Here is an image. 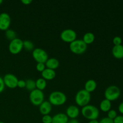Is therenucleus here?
Masks as SVG:
<instances>
[{"mask_svg": "<svg viewBox=\"0 0 123 123\" xmlns=\"http://www.w3.org/2000/svg\"><path fill=\"white\" fill-rule=\"evenodd\" d=\"M5 84L4 82L3 78L0 76V93L2 92L5 89Z\"/></svg>", "mask_w": 123, "mask_h": 123, "instance_id": "obj_32", "label": "nucleus"}, {"mask_svg": "<svg viewBox=\"0 0 123 123\" xmlns=\"http://www.w3.org/2000/svg\"><path fill=\"white\" fill-rule=\"evenodd\" d=\"M42 121L43 123H52V117L49 115H43L42 118Z\"/></svg>", "mask_w": 123, "mask_h": 123, "instance_id": "obj_26", "label": "nucleus"}, {"mask_svg": "<svg viewBox=\"0 0 123 123\" xmlns=\"http://www.w3.org/2000/svg\"><path fill=\"white\" fill-rule=\"evenodd\" d=\"M114 123H123V115H117L114 120Z\"/></svg>", "mask_w": 123, "mask_h": 123, "instance_id": "obj_31", "label": "nucleus"}, {"mask_svg": "<svg viewBox=\"0 0 123 123\" xmlns=\"http://www.w3.org/2000/svg\"><path fill=\"white\" fill-rule=\"evenodd\" d=\"M112 103L111 102L105 98L100 102V109L103 112H108L111 109Z\"/></svg>", "mask_w": 123, "mask_h": 123, "instance_id": "obj_19", "label": "nucleus"}, {"mask_svg": "<svg viewBox=\"0 0 123 123\" xmlns=\"http://www.w3.org/2000/svg\"><path fill=\"white\" fill-rule=\"evenodd\" d=\"M23 48V41L18 38H16L15 39L10 41L8 45L9 52L13 55H17L19 54Z\"/></svg>", "mask_w": 123, "mask_h": 123, "instance_id": "obj_8", "label": "nucleus"}, {"mask_svg": "<svg viewBox=\"0 0 123 123\" xmlns=\"http://www.w3.org/2000/svg\"><path fill=\"white\" fill-rule=\"evenodd\" d=\"M23 46L25 50H28V51L33 50L34 48V45L33 43L30 40L23 41Z\"/></svg>", "mask_w": 123, "mask_h": 123, "instance_id": "obj_24", "label": "nucleus"}, {"mask_svg": "<svg viewBox=\"0 0 123 123\" xmlns=\"http://www.w3.org/2000/svg\"><path fill=\"white\" fill-rule=\"evenodd\" d=\"M0 123H5L2 122V121H0Z\"/></svg>", "mask_w": 123, "mask_h": 123, "instance_id": "obj_38", "label": "nucleus"}, {"mask_svg": "<svg viewBox=\"0 0 123 123\" xmlns=\"http://www.w3.org/2000/svg\"><path fill=\"white\" fill-rule=\"evenodd\" d=\"M36 89L43 91L47 86L46 80L42 78H38L36 80Z\"/></svg>", "mask_w": 123, "mask_h": 123, "instance_id": "obj_21", "label": "nucleus"}, {"mask_svg": "<svg viewBox=\"0 0 123 123\" xmlns=\"http://www.w3.org/2000/svg\"><path fill=\"white\" fill-rule=\"evenodd\" d=\"M59 65H60V62L55 58H48L46 62H45V66L46 68H50V69L54 70H55L59 67Z\"/></svg>", "mask_w": 123, "mask_h": 123, "instance_id": "obj_18", "label": "nucleus"}, {"mask_svg": "<svg viewBox=\"0 0 123 123\" xmlns=\"http://www.w3.org/2000/svg\"><path fill=\"white\" fill-rule=\"evenodd\" d=\"M118 111L121 114L123 115V102H121L118 106Z\"/></svg>", "mask_w": 123, "mask_h": 123, "instance_id": "obj_33", "label": "nucleus"}, {"mask_svg": "<svg viewBox=\"0 0 123 123\" xmlns=\"http://www.w3.org/2000/svg\"><path fill=\"white\" fill-rule=\"evenodd\" d=\"M81 114L84 118L91 121L97 120L99 117L100 112L96 106L92 105H88L82 107Z\"/></svg>", "mask_w": 123, "mask_h": 123, "instance_id": "obj_1", "label": "nucleus"}, {"mask_svg": "<svg viewBox=\"0 0 123 123\" xmlns=\"http://www.w3.org/2000/svg\"><path fill=\"white\" fill-rule=\"evenodd\" d=\"M25 86H26V82H25V80H22V79L18 80L17 87H19L20 88H25Z\"/></svg>", "mask_w": 123, "mask_h": 123, "instance_id": "obj_29", "label": "nucleus"}, {"mask_svg": "<svg viewBox=\"0 0 123 123\" xmlns=\"http://www.w3.org/2000/svg\"><path fill=\"white\" fill-rule=\"evenodd\" d=\"M112 42L114 43V46L121 45V43H122V38L119 37V36H115L113 38Z\"/></svg>", "mask_w": 123, "mask_h": 123, "instance_id": "obj_27", "label": "nucleus"}, {"mask_svg": "<svg viewBox=\"0 0 123 123\" xmlns=\"http://www.w3.org/2000/svg\"><path fill=\"white\" fill-rule=\"evenodd\" d=\"M121 94L120 89L116 85H111L106 89L105 91V97L106 99L111 101L116 100L120 97Z\"/></svg>", "mask_w": 123, "mask_h": 123, "instance_id": "obj_5", "label": "nucleus"}, {"mask_svg": "<svg viewBox=\"0 0 123 123\" xmlns=\"http://www.w3.org/2000/svg\"><path fill=\"white\" fill-rule=\"evenodd\" d=\"M32 55L37 63H44L48 60V55L46 52L42 48H36L32 50Z\"/></svg>", "mask_w": 123, "mask_h": 123, "instance_id": "obj_7", "label": "nucleus"}, {"mask_svg": "<svg viewBox=\"0 0 123 123\" xmlns=\"http://www.w3.org/2000/svg\"><path fill=\"white\" fill-rule=\"evenodd\" d=\"M42 78L46 80H50L54 79L56 76V72L54 70L46 68L44 71L42 72Z\"/></svg>", "mask_w": 123, "mask_h": 123, "instance_id": "obj_15", "label": "nucleus"}, {"mask_svg": "<svg viewBox=\"0 0 123 123\" xmlns=\"http://www.w3.org/2000/svg\"><path fill=\"white\" fill-rule=\"evenodd\" d=\"M5 35H6V38L10 41L13 40L17 38L16 32L14 31H13V30H11V29H8L7 31H6Z\"/></svg>", "mask_w": 123, "mask_h": 123, "instance_id": "obj_23", "label": "nucleus"}, {"mask_svg": "<svg viewBox=\"0 0 123 123\" xmlns=\"http://www.w3.org/2000/svg\"><path fill=\"white\" fill-rule=\"evenodd\" d=\"M70 50L72 53L76 55H80L85 52L87 49V45L82 40H78L73 41L69 45Z\"/></svg>", "mask_w": 123, "mask_h": 123, "instance_id": "obj_4", "label": "nucleus"}, {"mask_svg": "<svg viewBox=\"0 0 123 123\" xmlns=\"http://www.w3.org/2000/svg\"><path fill=\"white\" fill-rule=\"evenodd\" d=\"M67 123H79V122L76 119H71L70 120H68V122Z\"/></svg>", "mask_w": 123, "mask_h": 123, "instance_id": "obj_35", "label": "nucleus"}, {"mask_svg": "<svg viewBox=\"0 0 123 123\" xmlns=\"http://www.w3.org/2000/svg\"><path fill=\"white\" fill-rule=\"evenodd\" d=\"M82 40L84 43L88 45V44H91L94 42L95 40V36L92 32H88L85 33L83 36Z\"/></svg>", "mask_w": 123, "mask_h": 123, "instance_id": "obj_20", "label": "nucleus"}, {"mask_svg": "<svg viewBox=\"0 0 123 123\" xmlns=\"http://www.w3.org/2000/svg\"><path fill=\"white\" fill-rule=\"evenodd\" d=\"M66 101H67V96L61 91H53L49 95V102L52 105L59 106L64 104Z\"/></svg>", "mask_w": 123, "mask_h": 123, "instance_id": "obj_2", "label": "nucleus"}, {"mask_svg": "<svg viewBox=\"0 0 123 123\" xmlns=\"http://www.w3.org/2000/svg\"><path fill=\"white\" fill-rule=\"evenodd\" d=\"M60 38L63 42L71 43L76 40L77 34L72 29H66L61 32Z\"/></svg>", "mask_w": 123, "mask_h": 123, "instance_id": "obj_9", "label": "nucleus"}, {"mask_svg": "<svg viewBox=\"0 0 123 123\" xmlns=\"http://www.w3.org/2000/svg\"><path fill=\"white\" fill-rule=\"evenodd\" d=\"M88 123H99V121H97V120H91V121H89Z\"/></svg>", "mask_w": 123, "mask_h": 123, "instance_id": "obj_36", "label": "nucleus"}, {"mask_svg": "<svg viewBox=\"0 0 123 123\" xmlns=\"http://www.w3.org/2000/svg\"><path fill=\"white\" fill-rule=\"evenodd\" d=\"M44 100V94L42 91L37 89L32 90L30 94V100L34 106H40Z\"/></svg>", "mask_w": 123, "mask_h": 123, "instance_id": "obj_6", "label": "nucleus"}, {"mask_svg": "<svg viewBox=\"0 0 123 123\" xmlns=\"http://www.w3.org/2000/svg\"><path fill=\"white\" fill-rule=\"evenodd\" d=\"M80 111L78 106L75 105H70L66 109V115L68 117V118L76 119L79 116Z\"/></svg>", "mask_w": 123, "mask_h": 123, "instance_id": "obj_12", "label": "nucleus"}, {"mask_svg": "<svg viewBox=\"0 0 123 123\" xmlns=\"http://www.w3.org/2000/svg\"><path fill=\"white\" fill-rule=\"evenodd\" d=\"M74 99L77 105L80 107H84L89 105L91 100V94L84 89L80 90L76 94Z\"/></svg>", "mask_w": 123, "mask_h": 123, "instance_id": "obj_3", "label": "nucleus"}, {"mask_svg": "<svg viewBox=\"0 0 123 123\" xmlns=\"http://www.w3.org/2000/svg\"><path fill=\"white\" fill-rule=\"evenodd\" d=\"M3 80L5 86L8 87V88L14 89L18 86V82L19 80L15 75L11 73H8L4 76Z\"/></svg>", "mask_w": 123, "mask_h": 123, "instance_id": "obj_10", "label": "nucleus"}, {"mask_svg": "<svg viewBox=\"0 0 123 123\" xmlns=\"http://www.w3.org/2000/svg\"><path fill=\"white\" fill-rule=\"evenodd\" d=\"M46 68V66L44 63H37L36 65V69L37 71L41 72L42 73L43 71L44 70V69Z\"/></svg>", "mask_w": 123, "mask_h": 123, "instance_id": "obj_28", "label": "nucleus"}, {"mask_svg": "<svg viewBox=\"0 0 123 123\" xmlns=\"http://www.w3.org/2000/svg\"><path fill=\"white\" fill-rule=\"evenodd\" d=\"M11 24V18L6 12L0 13V30L7 31L9 29Z\"/></svg>", "mask_w": 123, "mask_h": 123, "instance_id": "obj_11", "label": "nucleus"}, {"mask_svg": "<svg viewBox=\"0 0 123 123\" xmlns=\"http://www.w3.org/2000/svg\"><path fill=\"white\" fill-rule=\"evenodd\" d=\"M97 82L94 79H89L85 82L84 86V90L87 92L91 94V92H94L97 88Z\"/></svg>", "mask_w": 123, "mask_h": 123, "instance_id": "obj_17", "label": "nucleus"}, {"mask_svg": "<svg viewBox=\"0 0 123 123\" xmlns=\"http://www.w3.org/2000/svg\"><path fill=\"white\" fill-rule=\"evenodd\" d=\"M2 2H3V1H2V0H0V5H1V4L2 3Z\"/></svg>", "mask_w": 123, "mask_h": 123, "instance_id": "obj_37", "label": "nucleus"}, {"mask_svg": "<svg viewBox=\"0 0 123 123\" xmlns=\"http://www.w3.org/2000/svg\"><path fill=\"white\" fill-rule=\"evenodd\" d=\"M112 54L114 58L116 59L123 58V45L114 46L112 49Z\"/></svg>", "mask_w": 123, "mask_h": 123, "instance_id": "obj_16", "label": "nucleus"}, {"mask_svg": "<svg viewBox=\"0 0 123 123\" xmlns=\"http://www.w3.org/2000/svg\"><path fill=\"white\" fill-rule=\"evenodd\" d=\"M117 116V112L114 109H111L108 112V117L109 118L114 120Z\"/></svg>", "mask_w": 123, "mask_h": 123, "instance_id": "obj_25", "label": "nucleus"}, {"mask_svg": "<svg viewBox=\"0 0 123 123\" xmlns=\"http://www.w3.org/2000/svg\"><path fill=\"white\" fill-rule=\"evenodd\" d=\"M25 82H26L25 88L27 89L28 90L31 91L36 89V81L35 80H32V79H28V80H25Z\"/></svg>", "mask_w": 123, "mask_h": 123, "instance_id": "obj_22", "label": "nucleus"}, {"mask_svg": "<svg viewBox=\"0 0 123 123\" xmlns=\"http://www.w3.org/2000/svg\"><path fill=\"white\" fill-rule=\"evenodd\" d=\"M99 123H114V120L109 118L108 117H105L101 119Z\"/></svg>", "mask_w": 123, "mask_h": 123, "instance_id": "obj_30", "label": "nucleus"}, {"mask_svg": "<svg viewBox=\"0 0 123 123\" xmlns=\"http://www.w3.org/2000/svg\"><path fill=\"white\" fill-rule=\"evenodd\" d=\"M52 109V105L49 101H44L39 106V111L43 115H49Z\"/></svg>", "mask_w": 123, "mask_h": 123, "instance_id": "obj_13", "label": "nucleus"}, {"mask_svg": "<svg viewBox=\"0 0 123 123\" xmlns=\"http://www.w3.org/2000/svg\"><path fill=\"white\" fill-rule=\"evenodd\" d=\"M68 121V117L64 113H58L52 117V123H67Z\"/></svg>", "mask_w": 123, "mask_h": 123, "instance_id": "obj_14", "label": "nucleus"}, {"mask_svg": "<svg viewBox=\"0 0 123 123\" xmlns=\"http://www.w3.org/2000/svg\"><path fill=\"white\" fill-rule=\"evenodd\" d=\"M21 2L24 5H30L32 2V1L31 0H22Z\"/></svg>", "mask_w": 123, "mask_h": 123, "instance_id": "obj_34", "label": "nucleus"}]
</instances>
